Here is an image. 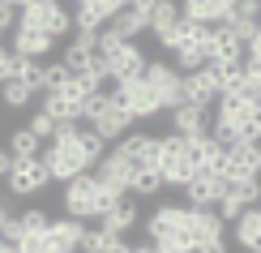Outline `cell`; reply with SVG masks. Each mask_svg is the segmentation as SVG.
Wrapping results in <instances>:
<instances>
[{
  "label": "cell",
  "instance_id": "obj_1",
  "mask_svg": "<svg viewBox=\"0 0 261 253\" xmlns=\"http://www.w3.org/2000/svg\"><path fill=\"white\" fill-rule=\"evenodd\" d=\"M39 159L47 163L51 180H64V185H69L73 176H82V172H94V168H90V159H86V150H82L77 129H73V133H56L47 146L39 150Z\"/></svg>",
  "mask_w": 261,
  "mask_h": 253
},
{
  "label": "cell",
  "instance_id": "obj_2",
  "mask_svg": "<svg viewBox=\"0 0 261 253\" xmlns=\"http://www.w3.org/2000/svg\"><path fill=\"white\" fill-rule=\"evenodd\" d=\"M189 215H193V206H159V211L146 219V240L193 253L197 240H193V232H189Z\"/></svg>",
  "mask_w": 261,
  "mask_h": 253
},
{
  "label": "cell",
  "instance_id": "obj_3",
  "mask_svg": "<svg viewBox=\"0 0 261 253\" xmlns=\"http://www.w3.org/2000/svg\"><path fill=\"white\" fill-rule=\"evenodd\" d=\"M107 95H112V103L120 107V112H128L133 120H154V116L163 112V103H159L154 86H150L146 78H128V82H116Z\"/></svg>",
  "mask_w": 261,
  "mask_h": 253
},
{
  "label": "cell",
  "instance_id": "obj_4",
  "mask_svg": "<svg viewBox=\"0 0 261 253\" xmlns=\"http://www.w3.org/2000/svg\"><path fill=\"white\" fill-rule=\"evenodd\" d=\"M159 176H163V185H180V189L197 176L193 155H189V137H180V133L159 137Z\"/></svg>",
  "mask_w": 261,
  "mask_h": 253
},
{
  "label": "cell",
  "instance_id": "obj_5",
  "mask_svg": "<svg viewBox=\"0 0 261 253\" xmlns=\"http://www.w3.org/2000/svg\"><path fill=\"white\" fill-rule=\"evenodd\" d=\"M17 26H30V30L51 35V39H64V35H73V13L60 5V0H39V5L21 9Z\"/></svg>",
  "mask_w": 261,
  "mask_h": 253
},
{
  "label": "cell",
  "instance_id": "obj_6",
  "mask_svg": "<svg viewBox=\"0 0 261 253\" xmlns=\"http://www.w3.org/2000/svg\"><path fill=\"white\" fill-rule=\"evenodd\" d=\"M64 211H69V219H82V223L94 219L99 223V176L94 172H82L64 185Z\"/></svg>",
  "mask_w": 261,
  "mask_h": 253
},
{
  "label": "cell",
  "instance_id": "obj_7",
  "mask_svg": "<svg viewBox=\"0 0 261 253\" xmlns=\"http://www.w3.org/2000/svg\"><path fill=\"white\" fill-rule=\"evenodd\" d=\"M150 86H154V95H159V103H163V112H171V107H180V103H189L184 99V73L176 69V64H167V60H154V64H146V73H141Z\"/></svg>",
  "mask_w": 261,
  "mask_h": 253
},
{
  "label": "cell",
  "instance_id": "obj_8",
  "mask_svg": "<svg viewBox=\"0 0 261 253\" xmlns=\"http://www.w3.org/2000/svg\"><path fill=\"white\" fill-rule=\"evenodd\" d=\"M5 180H9V193L13 197H35V193L47 189L51 172H47V163L35 155V159H13V168H9Z\"/></svg>",
  "mask_w": 261,
  "mask_h": 253
},
{
  "label": "cell",
  "instance_id": "obj_9",
  "mask_svg": "<svg viewBox=\"0 0 261 253\" xmlns=\"http://www.w3.org/2000/svg\"><path fill=\"white\" fill-rule=\"evenodd\" d=\"M223 180H261V142H240V146H227L223 159Z\"/></svg>",
  "mask_w": 261,
  "mask_h": 253
},
{
  "label": "cell",
  "instance_id": "obj_10",
  "mask_svg": "<svg viewBox=\"0 0 261 253\" xmlns=\"http://www.w3.org/2000/svg\"><path fill=\"white\" fill-rule=\"evenodd\" d=\"M253 206H261V180H236V185H227L223 202L214 206V211H219L223 223H236V219L244 211H253Z\"/></svg>",
  "mask_w": 261,
  "mask_h": 253
},
{
  "label": "cell",
  "instance_id": "obj_11",
  "mask_svg": "<svg viewBox=\"0 0 261 253\" xmlns=\"http://www.w3.org/2000/svg\"><path fill=\"white\" fill-rule=\"evenodd\" d=\"M103 64H107V78L112 82H128V78H141L150 60L141 56L137 43H116L112 52H103Z\"/></svg>",
  "mask_w": 261,
  "mask_h": 253
},
{
  "label": "cell",
  "instance_id": "obj_12",
  "mask_svg": "<svg viewBox=\"0 0 261 253\" xmlns=\"http://www.w3.org/2000/svg\"><path fill=\"white\" fill-rule=\"evenodd\" d=\"M219 95H223V82H219V69L214 64H201V69L184 73V99L189 103H197V107L210 112V103H219Z\"/></svg>",
  "mask_w": 261,
  "mask_h": 253
},
{
  "label": "cell",
  "instance_id": "obj_13",
  "mask_svg": "<svg viewBox=\"0 0 261 253\" xmlns=\"http://www.w3.org/2000/svg\"><path fill=\"white\" fill-rule=\"evenodd\" d=\"M244 43L240 35H236L231 26H210V39H205V64H236V60H244Z\"/></svg>",
  "mask_w": 261,
  "mask_h": 253
},
{
  "label": "cell",
  "instance_id": "obj_14",
  "mask_svg": "<svg viewBox=\"0 0 261 253\" xmlns=\"http://www.w3.org/2000/svg\"><path fill=\"white\" fill-rule=\"evenodd\" d=\"M116 155H124L137 172H159V137L150 133H124L116 142Z\"/></svg>",
  "mask_w": 261,
  "mask_h": 253
},
{
  "label": "cell",
  "instance_id": "obj_15",
  "mask_svg": "<svg viewBox=\"0 0 261 253\" xmlns=\"http://www.w3.org/2000/svg\"><path fill=\"white\" fill-rule=\"evenodd\" d=\"M223 193H227V180L219 172H197L189 185H184V197H189L193 211H214V206L223 202Z\"/></svg>",
  "mask_w": 261,
  "mask_h": 253
},
{
  "label": "cell",
  "instance_id": "obj_16",
  "mask_svg": "<svg viewBox=\"0 0 261 253\" xmlns=\"http://www.w3.org/2000/svg\"><path fill=\"white\" fill-rule=\"evenodd\" d=\"M94 176H99L103 185H112V189H120V193H128L133 189V180H137V168L128 163L124 155H116V150H107V155L94 163Z\"/></svg>",
  "mask_w": 261,
  "mask_h": 253
},
{
  "label": "cell",
  "instance_id": "obj_17",
  "mask_svg": "<svg viewBox=\"0 0 261 253\" xmlns=\"http://www.w3.org/2000/svg\"><path fill=\"white\" fill-rule=\"evenodd\" d=\"M189 155H193V168L197 172H219L223 176V159H227V146H219L210 133H197L189 137Z\"/></svg>",
  "mask_w": 261,
  "mask_h": 253
},
{
  "label": "cell",
  "instance_id": "obj_18",
  "mask_svg": "<svg viewBox=\"0 0 261 253\" xmlns=\"http://www.w3.org/2000/svg\"><path fill=\"white\" fill-rule=\"evenodd\" d=\"M171 133H180V137H197V133H210V116H205V107L197 103H180V107H171Z\"/></svg>",
  "mask_w": 261,
  "mask_h": 253
},
{
  "label": "cell",
  "instance_id": "obj_19",
  "mask_svg": "<svg viewBox=\"0 0 261 253\" xmlns=\"http://www.w3.org/2000/svg\"><path fill=\"white\" fill-rule=\"evenodd\" d=\"M51 48H56V39H51V35H43V30H30V26H17V30H13V56L43 60Z\"/></svg>",
  "mask_w": 261,
  "mask_h": 253
},
{
  "label": "cell",
  "instance_id": "obj_20",
  "mask_svg": "<svg viewBox=\"0 0 261 253\" xmlns=\"http://www.w3.org/2000/svg\"><path fill=\"white\" fill-rule=\"evenodd\" d=\"M180 21H184V13H180L176 0H154V13H150V35H154L159 43H167L171 35H176Z\"/></svg>",
  "mask_w": 261,
  "mask_h": 253
},
{
  "label": "cell",
  "instance_id": "obj_21",
  "mask_svg": "<svg viewBox=\"0 0 261 253\" xmlns=\"http://www.w3.org/2000/svg\"><path fill=\"white\" fill-rule=\"evenodd\" d=\"M99 227H103V232H112V236H124V232H133V227H137V202L124 193L120 202H116L112 211H107V215L99 219Z\"/></svg>",
  "mask_w": 261,
  "mask_h": 253
},
{
  "label": "cell",
  "instance_id": "obj_22",
  "mask_svg": "<svg viewBox=\"0 0 261 253\" xmlns=\"http://www.w3.org/2000/svg\"><path fill=\"white\" fill-rule=\"evenodd\" d=\"M47 236H51V245H56V253H77L82 236H86V223L82 219H51Z\"/></svg>",
  "mask_w": 261,
  "mask_h": 253
},
{
  "label": "cell",
  "instance_id": "obj_23",
  "mask_svg": "<svg viewBox=\"0 0 261 253\" xmlns=\"http://www.w3.org/2000/svg\"><path fill=\"white\" fill-rule=\"evenodd\" d=\"M231 236H236V245H240L244 253H261V206H253V211H244L240 219H236Z\"/></svg>",
  "mask_w": 261,
  "mask_h": 253
},
{
  "label": "cell",
  "instance_id": "obj_24",
  "mask_svg": "<svg viewBox=\"0 0 261 253\" xmlns=\"http://www.w3.org/2000/svg\"><path fill=\"white\" fill-rule=\"evenodd\" d=\"M248 99L244 95H219V103H214V125H231V129H240V137H244V116H248Z\"/></svg>",
  "mask_w": 261,
  "mask_h": 253
},
{
  "label": "cell",
  "instance_id": "obj_25",
  "mask_svg": "<svg viewBox=\"0 0 261 253\" xmlns=\"http://www.w3.org/2000/svg\"><path fill=\"white\" fill-rule=\"evenodd\" d=\"M94 133H99L103 142H120L124 133H128V129H133V116H128V112H120V107H116V103H107V112L99 116V120H94Z\"/></svg>",
  "mask_w": 261,
  "mask_h": 253
},
{
  "label": "cell",
  "instance_id": "obj_26",
  "mask_svg": "<svg viewBox=\"0 0 261 253\" xmlns=\"http://www.w3.org/2000/svg\"><path fill=\"white\" fill-rule=\"evenodd\" d=\"M227 26H231L236 35H240V43L248 48V43H253V35L261 30V0H240V9H236V17L227 21Z\"/></svg>",
  "mask_w": 261,
  "mask_h": 253
},
{
  "label": "cell",
  "instance_id": "obj_27",
  "mask_svg": "<svg viewBox=\"0 0 261 253\" xmlns=\"http://www.w3.org/2000/svg\"><path fill=\"white\" fill-rule=\"evenodd\" d=\"M163 48H167L171 56H176V69H180V73H193V69H201V64H205V48H201V43H189V39H167Z\"/></svg>",
  "mask_w": 261,
  "mask_h": 253
},
{
  "label": "cell",
  "instance_id": "obj_28",
  "mask_svg": "<svg viewBox=\"0 0 261 253\" xmlns=\"http://www.w3.org/2000/svg\"><path fill=\"white\" fill-rule=\"evenodd\" d=\"M189 232H193V240H223V232H227V223L219 219V211H193L189 215Z\"/></svg>",
  "mask_w": 261,
  "mask_h": 253
},
{
  "label": "cell",
  "instance_id": "obj_29",
  "mask_svg": "<svg viewBox=\"0 0 261 253\" xmlns=\"http://www.w3.org/2000/svg\"><path fill=\"white\" fill-rule=\"evenodd\" d=\"M112 21V13L99 5V0H86V5L73 9V30H86V35H99V30Z\"/></svg>",
  "mask_w": 261,
  "mask_h": 253
},
{
  "label": "cell",
  "instance_id": "obj_30",
  "mask_svg": "<svg viewBox=\"0 0 261 253\" xmlns=\"http://www.w3.org/2000/svg\"><path fill=\"white\" fill-rule=\"evenodd\" d=\"M107 26H112V30H116V35H120L124 43H133V39L141 35V30H150V17H146V13H137V9H120V13L107 21Z\"/></svg>",
  "mask_w": 261,
  "mask_h": 253
},
{
  "label": "cell",
  "instance_id": "obj_31",
  "mask_svg": "<svg viewBox=\"0 0 261 253\" xmlns=\"http://www.w3.org/2000/svg\"><path fill=\"white\" fill-rule=\"evenodd\" d=\"M30 99H35V90H30L26 82H0V103L5 107H13V112H21V107H30Z\"/></svg>",
  "mask_w": 261,
  "mask_h": 253
},
{
  "label": "cell",
  "instance_id": "obj_32",
  "mask_svg": "<svg viewBox=\"0 0 261 253\" xmlns=\"http://www.w3.org/2000/svg\"><path fill=\"white\" fill-rule=\"evenodd\" d=\"M69 82H73V69H69L64 60H56V64H43V95H60Z\"/></svg>",
  "mask_w": 261,
  "mask_h": 253
},
{
  "label": "cell",
  "instance_id": "obj_33",
  "mask_svg": "<svg viewBox=\"0 0 261 253\" xmlns=\"http://www.w3.org/2000/svg\"><path fill=\"white\" fill-rule=\"evenodd\" d=\"M43 150V142L30 133V129H17V133H9V155L13 159H35Z\"/></svg>",
  "mask_w": 261,
  "mask_h": 253
},
{
  "label": "cell",
  "instance_id": "obj_34",
  "mask_svg": "<svg viewBox=\"0 0 261 253\" xmlns=\"http://www.w3.org/2000/svg\"><path fill=\"white\" fill-rule=\"evenodd\" d=\"M13 82H26L30 90H43V60L17 56V64H13Z\"/></svg>",
  "mask_w": 261,
  "mask_h": 253
},
{
  "label": "cell",
  "instance_id": "obj_35",
  "mask_svg": "<svg viewBox=\"0 0 261 253\" xmlns=\"http://www.w3.org/2000/svg\"><path fill=\"white\" fill-rule=\"evenodd\" d=\"M17 223H21V232H26V236H39V232H47V227H51V215L43 211V206H30V211L17 215Z\"/></svg>",
  "mask_w": 261,
  "mask_h": 253
},
{
  "label": "cell",
  "instance_id": "obj_36",
  "mask_svg": "<svg viewBox=\"0 0 261 253\" xmlns=\"http://www.w3.org/2000/svg\"><path fill=\"white\" fill-rule=\"evenodd\" d=\"M77 137H82V150H86V159H90V168L107 155V142L94 133V129H77Z\"/></svg>",
  "mask_w": 261,
  "mask_h": 253
},
{
  "label": "cell",
  "instance_id": "obj_37",
  "mask_svg": "<svg viewBox=\"0 0 261 253\" xmlns=\"http://www.w3.org/2000/svg\"><path fill=\"white\" fill-rule=\"evenodd\" d=\"M26 129H30V133H35L39 142H51V137H56V120H51L47 112H43V107H39V112L26 120Z\"/></svg>",
  "mask_w": 261,
  "mask_h": 253
},
{
  "label": "cell",
  "instance_id": "obj_38",
  "mask_svg": "<svg viewBox=\"0 0 261 253\" xmlns=\"http://www.w3.org/2000/svg\"><path fill=\"white\" fill-rule=\"evenodd\" d=\"M107 103H112V95H107V90H94V95L82 103V120H90V125H94V120L107 112Z\"/></svg>",
  "mask_w": 261,
  "mask_h": 253
},
{
  "label": "cell",
  "instance_id": "obj_39",
  "mask_svg": "<svg viewBox=\"0 0 261 253\" xmlns=\"http://www.w3.org/2000/svg\"><path fill=\"white\" fill-rule=\"evenodd\" d=\"M163 189V176L159 172H137V180H133V189L128 193H137V197H154Z\"/></svg>",
  "mask_w": 261,
  "mask_h": 253
},
{
  "label": "cell",
  "instance_id": "obj_40",
  "mask_svg": "<svg viewBox=\"0 0 261 253\" xmlns=\"http://www.w3.org/2000/svg\"><path fill=\"white\" fill-rule=\"evenodd\" d=\"M236 9H240V0H210V26H223V21L236 17Z\"/></svg>",
  "mask_w": 261,
  "mask_h": 253
},
{
  "label": "cell",
  "instance_id": "obj_41",
  "mask_svg": "<svg viewBox=\"0 0 261 253\" xmlns=\"http://www.w3.org/2000/svg\"><path fill=\"white\" fill-rule=\"evenodd\" d=\"M107 236H112V232H103V227H86L82 253H103V249H107Z\"/></svg>",
  "mask_w": 261,
  "mask_h": 253
},
{
  "label": "cell",
  "instance_id": "obj_42",
  "mask_svg": "<svg viewBox=\"0 0 261 253\" xmlns=\"http://www.w3.org/2000/svg\"><path fill=\"white\" fill-rule=\"evenodd\" d=\"M244 142H261V103H253L244 116Z\"/></svg>",
  "mask_w": 261,
  "mask_h": 253
},
{
  "label": "cell",
  "instance_id": "obj_43",
  "mask_svg": "<svg viewBox=\"0 0 261 253\" xmlns=\"http://www.w3.org/2000/svg\"><path fill=\"white\" fill-rule=\"evenodd\" d=\"M17 17H21V9L13 0H0V35H5V30H17Z\"/></svg>",
  "mask_w": 261,
  "mask_h": 253
},
{
  "label": "cell",
  "instance_id": "obj_44",
  "mask_svg": "<svg viewBox=\"0 0 261 253\" xmlns=\"http://www.w3.org/2000/svg\"><path fill=\"white\" fill-rule=\"evenodd\" d=\"M13 64H17L13 48H5V43H0V82H9V78H13Z\"/></svg>",
  "mask_w": 261,
  "mask_h": 253
},
{
  "label": "cell",
  "instance_id": "obj_45",
  "mask_svg": "<svg viewBox=\"0 0 261 253\" xmlns=\"http://www.w3.org/2000/svg\"><path fill=\"white\" fill-rule=\"evenodd\" d=\"M240 64H244V78L261 86V56H253V52H244V60H240Z\"/></svg>",
  "mask_w": 261,
  "mask_h": 253
},
{
  "label": "cell",
  "instance_id": "obj_46",
  "mask_svg": "<svg viewBox=\"0 0 261 253\" xmlns=\"http://www.w3.org/2000/svg\"><path fill=\"white\" fill-rule=\"evenodd\" d=\"M128 249H133V245H128L124 236H107V249L103 253H128Z\"/></svg>",
  "mask_w": 261,
  "mask_h": 253
},
{
  "label": "cell",
  "instance_id": "obj_47",
  "mask_svg": "<svg viewBox=\"0 0 261 253\" xmlns=\"http://www.w3.org/2000/svg\"><path fill=\"white\" fill-rule=\"evenodd\" d=\"M193 253H227V245H223V240H201Z\"/></svg>",
  "mask_w": 261,
  "mask_h": 253
},
{
  "label": "cell",
  "instance_id": "obj_48",
  "mask_svg": "<svg viewBox=\"0 0 261 253\" xmlns=\"http://www.w3.org/2000/svg\"><path fill=\"white\" fill-rule=\"evenodd\" d=\"M9 168H13V155H9V150L0 146V180H5V176H9Z\"/></svg>",
  "mask_w": 261,
  "mask_h": 253
},
{
  "label": "cell",
  "instance_id": "obj_49",
  "mask_svg": "<svg viewBox=\"0 0 261 253\" xmlns=\"http://www.w3.org/2000/svg\"><path fill=\"white\" fill-rule=\"evenodd\" d=\"M128 253H159V245H154V240H141V245H133Z\"/></svg>",
  "mask_w": 261,
  "mask_h": 253
},
{
  "label": "cell",
  "instance_id": "obj_50",
  "mask_svg": "<svg viewBox=\"0 0 261 253\" xmlns=\"http://www.w3.org/2000/svg\"><path fill=\"white\" fill-rule=\"evenodd\" d=\"M9 219H13V215H9V197H5V202H0V232L9 227Z\"/></svg>",
  "mask_w": 261,
  "mask_h": 253
},
{
  "label": "cell",
  "instance_id": "obj_51",
  "mask_svg": "<svg viewBox=\"0 0 261 253\" xmlns=\"http://www.w3.org/2000/svg\"><path fill=\"white\" fill-rule=\"evenodd\" d=\"M13 5H17V9H30V5H39V0H13Z\"/></svg>",
  "mask_w": 261,
  "mask_h": 253
},
{
  "label": "cell",
  "instance_id": "obj_52",
  "mask_svg": "<svg viewBox=\"0 0 261 253\" xmlns=\"http://www.w3.org/2000/svg\"><path fill=\"white\" fill-rule=\"evenodd\" d=\"M159 253H184V249H171V245H159Z\"/></svg>",
  "mask_w": 261,
  "mask_h": 253
},
{
  "label": "cell",
  "instance_id": "obj_53",
  "mask_svg": "<svg viewBox=\"0 0 261 253\" xmlns=\"http://www.w3.org/2000/svg\"><path fill=\"white\" fill-rule=\"evenodd\" d=\"M73 5H86V0H73Z\"/></svg>",
  "mask_w": 261,
  "mask_h": 253
},
{
  "label": "cell",
  "instance_id": "obj_54",
  "mask_svg": "<svg viewBox=\"0 0 261 253\" xmlns=\"http://www.w3.org/2000/svg\"><path fill=\"white\" fill-rule=\"evenodd\" d=\"M0 39H5V35H0Z\"/></svg>",
  "mask_w": 261,
  "mask_h": 253
}]
</instances>
